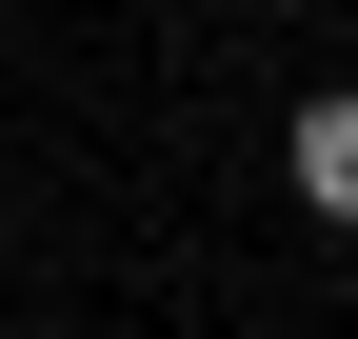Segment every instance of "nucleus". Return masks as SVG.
Returning a JSON list of instances; mask_svg holds the SVG:
<instances>
[{"mask_svg":"<svg viewBox=\"0 0 358 339\" xmlns=\"http://www.w3.org/2000/svg\"><path fill=\"white\" fill-rule=\"evenodd\" d=\"M279 180H299V220H338V240H358V80H319V100L279 120Z\"/></svg>","mask_w":358,"mask_h":339,"instance_id":"nucleus-1","label":"nucleus"}]
</instances>
